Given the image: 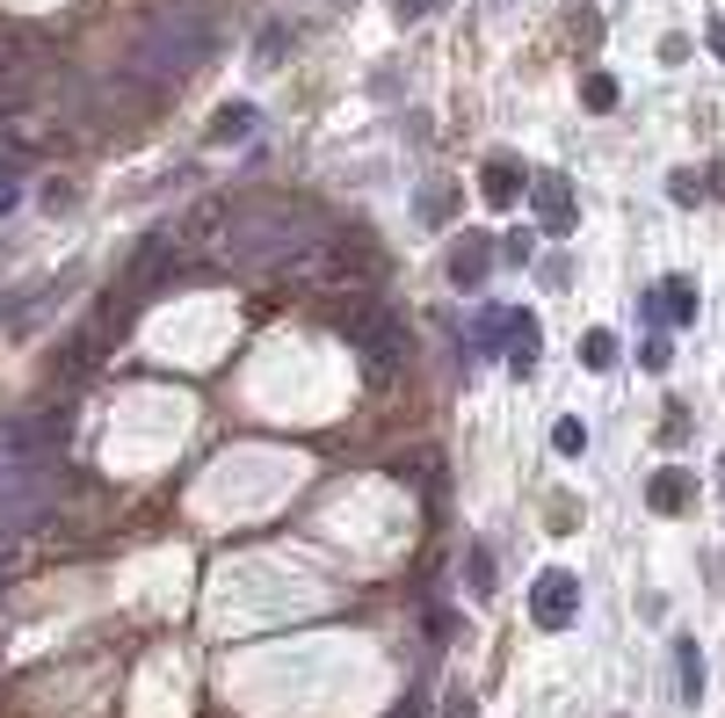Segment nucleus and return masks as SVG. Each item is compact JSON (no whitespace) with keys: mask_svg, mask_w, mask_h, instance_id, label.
<instances>
[{"mask_svg":"<svg viewBox=\"0 0 725 718\" xmlns=\"http://www.w3.org/2000/svg\"><path fill=\"white\" fill-rule=\"evenodd\" d=\"M522 196V167H508V160H494V167H486V204H516Z\"/></svg>","mask_w":725,"mask_h":718,"instance_id":"nucleus-10","label":"nucleus"},{"mask_svg":"<svg viewBox=\"0 0 725 718\" xmlns=\"http://www.w3.org/2000/svg\"><path fill=\"white\" fill-rule=\"evenodd\" d=\"M639 363H646V370H668V341H660V334H653V341L639 349Z\"/></svg>","mask_w":725,"mask_h":718,"instance_id":"nucleus-17","label":"nucleus"},{"mask_svg":"<svg viewBox=\"0 0 725 718\" xmlns=\"http://www.w3.org/2000/svg\"><path fill=\"white\" fill-rule=\"evenodd\" d=\"M711 52H718V58H725V22H711Z\"/></svg>","mask_w":725,"mask_h":718,"instance_id":"nucleus-20","label":"nucleus"},{"mask_svg":"<svg viewBox=\"0 0 725 718\" xmlns=\"http://www.w3.org/2000/svg\"><path fill=\"white\" fill-rule=\"evenodd\" d=\"M682 501H690V479H682V472H660V479H653V509H660V515H674Z\"/></svg>","mask_w":725,"mask_h":718,"instance_id":"nucleus-12","label":"nucleus"},{"mask_svg":"<svg viewBox=\"0 0 725 718\" xmlns=\"http://www.w3.org/2000/svg\"><path fill=\"white\" fill-rule=\"evenodd\" d=\"M537 210H544V232H566L573 226V189H566V182H559V175H537Z\"/></svg>","mask_w":725,"mask_h":718,"instance_id":"nucleus-7","label":"nucleus"},{"mask_svg":"<svg viewBox=\"0 0 725 718\" xmlns=\"http://www.w3.org/2000/svg\"><path fill=\"white\" fill-rule=\"evenodd\" d=\"M450 718H472V689H465V683L450 689Z\"/></svg>","mask_w":725,"mask_h":718,"instance_id":"nucleus-18","label":"nucleus"},{"mask_svg":"<svg viewBox=\"0 0 725 718\" xmlns=\"http://www.w3.org/2000/svg\"><path fill=\"white\" fill-rule=\"evenodd\" d=\"M674 675H682V704L704 697V653H696V639H674Z\"/></svg>","mask_w":725,"mask_h":718,"instance_id":"nucleus-8","label":"nucleus"},{"mask_svg":"<svg viewBox=\"0 0 725 718\" xmlns=\"http://www.w3.org/2000/svg\"><path fill=\"white\" fill-rule=\"evenodd\" d=\"M15 196H22V182H15V175H0V210L15 204Z\"/></svg>","mask_w":725,"mask_h":718,"instance_id":"nucleus-19","label":"nucleus"},{"mask_svg":"<svg viewBox=\"0 0 725 718\" xmlns=\"http://www.w3.org/2000/svg\"><path fill=\"white\" fill-rule=\"evenodd\" d=\"M486 269H494V247H486V232H465V240H457V254H450V283H457V291H479Z\"/></svg>","mask_w":725,"mask_h":718,"instance_id":"nucleus-5","label":"nucleus"},{"mask_svg":"<svg viewBox=\"0 0 725 718\" xmlns=\"http://www.w3.org/2000/svg\"><path fill=\"white\" fill-rule=\"evenodd\" d=\"M530 617H537L544 631H566L573 617H581V574H566V566L537 574V588H530Z\"/></svg>","mask_w":725,"mask_h":718,"instance_id":"nucleus-3","label":"nucleus"},{"mask_svg":"<svg viewBox=\"0 0 725 718\" xmlns=\"http://www.w3.org/2000/svg\"><path fill=\"white\" fill-rule=\"evenodd\" d=\"M247 131H255V109H247V102H225L218 123H210V145H232V139H247Z\"/></svg>","mask_w":725,"mask_h":718,"instance_id":"nucleus-9","label":"nucleus"},{"mask_svg":"<svg viewBox=\"0 0 725 718\" xmlns=\"http://www.w3.org/2000/svg\"><path fill=\"white\" fill-rule=\"evenodd\" d=\"M472 596H494V552L472 544Z\"/></svg>","mask_w":725,"mask_h":718,"instance_id":"nucleus-14","label":"nucleus"},{"mask_svg":"<svg viewBox=\"0 0 725 718\" xmlns=\"http://www.w3.org/2000/svg\"><path fill=\"white\" fill-rule=\"evenodd\" d=\"M587 102L609 109V102H617V80H609V73H595V80H587Z\"/></svg>","mask_w":725,"mask_h":718,"instance_id":"nucleus-16","label":"nucleus"},{"mask_svg":"<svg viewBox=\"0 0 725 718\" xmlns=\"http://www.w3.org/2000/svg\"><path fill=\"white\" fill-rule=\"evenodd\" d=\"M718 493H725V472H718Z\"/></svg>","mask_w":725,"mask_h":718,"instance_id":"nucleus-22","label":"nucleus"},{"mask_svg":"<svg viewBox=\"0 0 725 718\" xmlns=\"http://www.w3.org/2000/svg\"><path fill=\"white\" fill-rule=\"evenodd\" d=\"M537 341H544V327H537L530 313H508V370H516V378L537 370Z\"/></svg>","mask_w":725,"mask_h":718,"instance_id":"nucleus-6","label":"nucleus"},{"mask_svg":"<svg viewBox=\"0 0 725 718\" xmlns=\"http://www.w3.org/2000/svg\"><path fill=\"white\" fill-rule=\"evenodd\" d=\"M552 450L559 457H581L587 450V428H581V421H559V428H552Z\"/></svg>","mask_w":725,"mask_h":718,"instance_id":"nucleus-13","label":"nucleus"},{"mask_svg":"<svg viewBox=\"0 0 725 718\" xmlns=\"http://www.w3.org/2000/svg\"><path fill=\"white\" fill-rule=\"evenodd\" d=\"M646 313H653V319H674V327H690V319H696V283H690V276H660L653 291H646Z\"/></svg>","mask_w":725,"mask_h":718,"instance_id":"nucleus-4","label":"nucleus"},{"mask_svg":"<svg viewBox=\"0 0 725 718\" xmlns=\"http://www.w3.org/2000/svg\"><path fill=\"white\" fill-rule=\"evenodd\" d=\"M392 718H421V697H407V704H399V711Z\"/></svg>","mask_w":725,"mask_h":718,"instance_id":"nucleus-21","label":"nucleus"},{"mask_svg":"<svg viewBox=\"0 0 725 718\" xmlns=\"http://www.w3.org/2000/svg\"><path fill=\"white\" fill-rule=\"evenodd\" d=\"M342 334L348 341H356L362 356H370V370H392L399 356L414 349V341H407V327H399V313H385V305H356V313H342Z\"/></svg>","mask_w":725,"mask_h":718,"instance_id":"nucleus-2","label":"nucleus"},{"mask_svg":"<svg viewBox=\"0 0 725 718\" xmlns=\"http://www.w3.org/2000/svg\"><path fill=\"white\" fill-rule=\"evenodd\" d=\"M277 52H283V22H269V30H261V58H255V66H277Z\"/></svg>","mask_w":725,"mask_h":718,"instance_id":"nucleus-15","label":"nucleus"},{"mask_svg":"<svg viewBox=\"0 0 725 718\" xmlns=\"http://www.w3.org/2000/svg\"><path fill=\"white\" fill-rule=\"evenodd\" d=\"M210 58V22L196 8H167L153 30L139 36V73L145 80H182Z\"/></svg>","mask_w":725,"mask_h":718,"instance_id":"nucleus-1","label":"nucleus"},{"mask_svg":"<svg viewBox=\"0 0 725 718\" xmlns=\"http://www.w3.org/2000/svg\"><path fill=\"white\" fill-rule=\"evenodd\" d=\"M581 363H587V370H609V363H617V334L595 327V334L581 341Z\"/></svg>","mask_w":725,"mask_h":718,"instance_id":"nucleus-11","label":"nucleus"}]
</instances>
